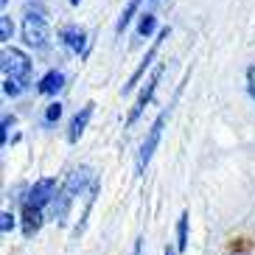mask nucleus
I'll return each mask as SVG.
<instances>
[{"mask_svg": "<svg viewBox=\"0 0 255 255\" xmlns=\"http://www.w3.org/2000/svg\"><path fill=\"white\" fill-rule=\"evenodd\" d=\"M42 227V208H34V205L23 202V236L25 239H34Z\"/></svg>", "mask_w": 255, "mask_h": 255, "instance_id": "8", "label": "nucleus"}, {"mask_svg": "<svg viewBox=\"0 0 255 255\" xmlns=\"http://www.w3.org/2000/svg\"><path fill=\"white\" fill-rule=\"evenodd\" d=\"M247 87H250V96L255 98V65L247 70Z\"/></svg>", "mask_w": 255, "mask_h": 255, "instance_id": "21", "label": "nucleus"}, {"mask_svg": "<svg viewBox=\"0 0 255 255\" xmlns=\"http://www.w3.org/2000/svg\"><path fill=\"white\" fill-rule=\"evenodd\" d=\"M93 107H96V104H93V101H87V104L76 113V118L70 121V129H68V140L70 143H76L79 137L84 135V129H87V124H90V118H93Z\"/></svg>", "mask_w": 255, "mask_h": 255, "instance_id": "7", "label": "nucleus"}, {"mask_svg": "<svg viewBox=\"0 0 255 255\" xmlns=\"http://www.w3.org/2000/svg\"><path fill=\"white\" fill-rule=\"evenodd\" d=\"M165 121H168V113L163 110V113L154 118V124L149 127V135H146V140H143V146H140V154H137V171H140V174H143V168L149 165V160H151V154H154V149H157Z\"/></svg>", "mask_w": 255, "mask_h": 255, "instance_id": "3", "label": "nucleus"}, {"mask_svg": "<svg viewBox=\"0 0 255 255\" xmlns=\"http://www.w3.org/2000/svg\"><path fill=\"white\" fill-rule=\"evenodd\" d=\"M6 3H8V0H0V6H6Z\"/></svg>", "mask_w": 255, "mask_h": 255, "instance_id": "23", "label": "nucleus"}, {"mask_svg": "<svg viewBox=\"0 0 255 255\" xmlns=\"http://www.w3.org/2000/svg\"><path fill=\"white\" fill-rule=\"evenodd\" d=\"M87 182H90V168H87V165H82V168H76V171L68 174V182L62 185V191H65L68 196H76L84 185H87Z\"/></svg>", "mask_w": 255, "mask_h": 255, "instance_id": "9", "label": "nucleus"}, {"mask_svg": "<svg viewBox=\"0 0 255 255\" xmlns=\"http://www.w3.org/2000/svg\"><path fill=\"white\" fill-rule=\"evenodd\" d=\"M14 127V115H3V129H0V143H8V129Z\"/></svg>", "mask_w": 255, "mask_h": 255, "instance_id": "18", "label": "nucleus"}, {"mask_svg": "<svg viewBox=\"0 0 255 255\" xmlns=\"http://www.w3.org/2000/svg\"><path fill=\"white\" fill-rule=\"evenodd\" d=\"M62 87H65V76H62L59 70H48L37 84V90L42 93V96H56Z\"/></svg>", "mask_w": 255, "mask_h": 255, "instance_id": "10", "label": "nucleus"}, {"mask_svg": "<svg viewBox=\"0 0 255 255\" xmlns=\"http://www.w3.org/2000/svg\"><path fill=\"white\" fill-rule=\"evenodd\" d=\"M160 76H163V65H157V68L151 70V76H149V82H146V87H143L140 96L135 98V104H132V110H129V115H127V124H129V127H132V124L140 118V113L146 110V104L151 101V96H154V90H157Z\"/></svg>", "mask_w": 255, "mask_h": 255, "instance_id": "4", "label": "nucleus"}, {"mask_svg": "<svg viewBox=\"0 0 255 255\" xmlns=\"http://www.w3.org/2000/svg\"><path fill=\"white\" fill-rule=\"evenodd\" d=\"M62 39H65V45H68L73 53H82L84 45H87V34H84V28H76V25H70V28L62 31Z\"/></svg>", "mask_w": 255, "mask_h": 255, "instance_id": "11", "label": "nucleus"}, {"mask_svg": "<svg viewBox=\"0 0 255 255\" xmlns=\"http://www.w3.org/2000/svg\"><path fill=\"white\" fill-rule=\"evenodd\" d=\"M53 199H56V180H51V177L34 182V188H31L28 196H25V202L34 205V208H45Z\"/></svg>", "mask_w": 255, "mask_h": 255, "instance_id": "6", "label": "nucleus"}, {"mask_svg": "<svg viewBox=\"0 0 255 255\" xmlns=\"http://www.w3.org/2000/svg\"><path fill=\"white\" fill-rule=\"evenodd\" d=\"M3 222H0V230L3 233H11V227H14V216H11V213H8V210H3Z\"/></svg>", "mask_w": 255, "mask_h": 255, "instance_id": "20", "label": "nucleus"}, {"mask_svg": "<svg viewBox=\"0 0 255 255\" xmlns=\"http://www.w3.org/2000/svg\"><path fill=\"white\" fill-rule=\"evenodd\" d=\"M168 34H171V28H160L157 39H154V45H151L149 51H146V56H143V62L137 65V70H135L132 76H129V82L124 84V93H129V90H132V87H135V84L143 79V73H146V70L151 68V62H154V56H157V48H160V42H163V39H168Z\"/></svg>", "mask_w": 255, "mask_h": 255, "instance_id": "5", "label": "nucleus"}, {"mask_svg": "<svg viewBox=\"0 0 255 255\" xmlns=\"http://www.w3.org/2000/svg\"><path fill=\"white\" fill-rule=\"evenodd\" d=\"M23 39H25V45H31V48H45V42H48V20H45V8L39 3L25 8Z\"/></svg>", "mask_w": 255, "mask_h": 255, "instance_id": "1", "label": "nucleus"}, {"mask_svg": "<svg viewBox=\"0 0 255 255\" xmlns=\"http://www.w3.org/2000/svg\"><path fill=\"white\" fill-rule=\"evenodd\" d=\"M157 28V17L154 14H143L140 17V25H137V37H151Z\"/></svg>", "mask_w": 255, "mask_h": 255, "instance_id": "14", "label": "nucleus"}, {"mask_svg": "<svg viewBox=\"0 0 255 255\" xmlns=\"http://www.w3.org/2000/svg\"><path fill=\"white\" fill-rule=\"evenodd\" d=\"M3 73H6V79H17V82L28 84L31 59L23 51H17V48H6V51H3Z\"/></svg>", "mask_w": 255, "mask_h": 255, "instance_id": "2", "label": "nucleus"}, {"mask_svg": "<svg viewBox=\"0 0 255 255\" xmlns=\"http://www.w3.org/2000/svg\"><path fill=\"white\" fill-rule=\"evenodd\" d=\"M25 87H28V84L17 82V79H6V82H3V93H6V96H11V98H17L20 93L25 90Z\"/></svg>", "mask_w": 255, "mask_h": 255, "instance_id": "15", "label": "nucleus"}, {"mask_svg": "<svg viewBox=\"0 0 255 255\" xmlns=\"http://www.w3.org/2000/svg\"><path fill=\"white\" fill-rule=\"evenodd\" d=\"M59 118H62V104H59V101L48 104V110H45V124L51 127V124H56Z\"/></svg>", "mask_w": 255, "mask_h": 255, "instance_id": "16", "label": "nucleus"}, {"mask_svg": "<svg viewBox=\"0 0 255 255\" xmlns=\"http://www.w3.org/2000/svg\"><path fill=\"white\" fill-rule=\"evenodd\" d=\"M140 8V0H129L127 3V8L121 11V17H118V23H115V34H124L127 31V25L132 23V17H135V11Z\"/></svg>", "mask_w": 255, "mask_h": 255, "instance_id": "12", "label": "nucleus"}, {"mask_svg": "<svg viewBox=\"0 0 255 255\" xmlns=\"http://www.w3.org/2000/svg\"><path fill=\"white\" fill-rule=\"evenodd\" d=\"M253 250V241H247V239H236L230 244V253H250Z\"/></svg>", "mask_w": 255, "mask_h": 255, "instance_id": "19", "label": "nucleus"}, {"mask_svg": "<svg viewBox=\"0 0 255 255\" xmlns=\"http://www.w3.org/2000/svg\"><path fill=\"white\" fill-rule=\"evenodd\" d=\"M70 3H73V6H79V3H82V0H70Z\"/></svg>", "mask_w": 255, "mask_h": 255, "instance_id": "22", "label": "nucleus"}, {"mask_svg": "<svg viewBox=\"0 0 255 255\" xmlns=\"http://www.w3.org/2000/svg\"><path fill=\"white\" fill-rule=\"evenodd\" d=\"M188 247V213H182L180 222H177V250H185Z\"/></svg>", "mask_w": 255, "mask_h": 255, "instance_id": "13", "label": "nucleus"}, {"mask_svg": "<svg viewBox=\"0 0 255 255\" xmlns=\"http://www.w3.org/2000/svg\"><path fill=\"white\" fill-rule=\"evenodd\" d=\"M11 31H14V28H11V17L3 14V17H0V39L8 42V39H11Z\"/></svg>", "mask_w": 255, "mask_h": 255, "instance_id": "17", "label": "nucleus"}]
</instances>
